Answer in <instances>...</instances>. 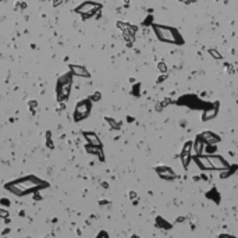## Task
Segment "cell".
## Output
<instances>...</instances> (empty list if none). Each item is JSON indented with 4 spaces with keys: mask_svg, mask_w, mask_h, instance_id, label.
Segmentation results:
<instances>
[{
    "mask_svg": "<svg viewBox=\"0 0 238 238\" xmlns=\"http://www.w3.org/2000/svg\"><path fill=\"white\" fill-rule=\"evenodd\" d=\"M45 185H46V182L38 180L36 177H25L22 180H18V181H14L11 184L6 185V188L10 189L11 192H14L15 195H25L31 191L42 188Z\"/></svg>",
    "mask_w": 238,
    "mask_h": 238,
    "instance_id": "1",
    "label": "cell"
},
{
    "mask_svg": "<svg viewBox=\"0 0 238 238\" xmlns=\"http://www.w3.org/2000/svg\"><path fill=\"white\" fill-rule=\"evenodd\" d=\"M71 82H73V73H66L57 79L56 84V96L59 102H64L68 99L71 92Z\"/></svg>",
    "mask_w": 238,
    "mask_h": 238,
    "instance_id": "2",
    "label": "cell"
},
{
    "mask_svg": "<svg viewBox=\"0 0 238 238\" xmlns=\"http://www.w3.org/2000/svg\"><path fill=\"white\" fill-rule=\"evenodd\" d=\"M91 111V100L89 99H84V100L78 102L74 109V120L81 121L84 118H86Z\"/></svg>",
    "mask_w": 238,
    "mask_h": 238,
    "instance_id": "3",
    "label": "cell"
},
{
    "mask_svg": "<svg viewBox=\"0 0 238 238\" xmlns=\"http://www.w3.org/2000/svg\"><path fill=\"white\" fill-rule=\"evenodd\" d=\"M155 31L157 34V38L160 41H165V42H173L176 43L177 41V34L174 30L171 28H167V27H159V25H155Z\"/></svg>",
    "mask_w": 238,
    "mask_h": 238,
    "instance_id": "4",
    "label": "cell"
},
{
    "mask_svg": "<svg viewBox=\"0 0 238 238\" xmlns=\"http://www.w3.org/2000/svg\"><path fill=\"white\" fill-rule=\"evenodd\" d=\"M98 8H100V4L93 3V2H85V3H82L81 6H78V7L75 8V11L82 14L84 18H88V17H91Z\"/></svg>",
    "mask_w": 238,
    "mask_h": 238,
    "instance_id": "5",
    "label": "cell"
},
{
    "mask_svg": "<svg viewBox=\"0 0 238 238\" xmlns=\"http://www.w3.org/2000/svg\"><path fill=\"white\" fill-rule=\"evenodd\" d=\"M208 159H209V162L212 163L213 169H216V170H226V169H228V163L221 156L213 155V156H208Z\"/></svg>",
    "mask_w": 238,
    "mask_h": 238,
    "instance_id": "6",
    "label": "cell"
},
{
    "mask_svg": "<svg viewBox=\"0 0 238 238\" xmlns=\"http://www.w3.org/2000/svg\"><path fill=\"white\" fill-rule=\"evenodd\" d=\"M70 71L73 73V75L77 77H84V78H89V71L86 70V67L84 66H78V64H70Z\"/></svg>",
    "mask_w": 238,
    "mask_h": 238,
    "instance_id": "7",
    "label": "cell"
},
{
    "mask_svg": "<svg viewBox=\"0 0 238 238\" xmlns=\"http://www.w3.org/2000/svg\"><path fill=\"white\" fill-rule=\"evenodd\" d=\"M191 146H192V143L188 142L181 152V162H182V165H184V167H188L189 159H191Z\"/></svg>",
    "mask_w": 238,
    "mask_h": 238,
    "instance_id": "8",
    "label": "cell"
},
{
    "mask_svg": "<svg viewBox=\"0 0 238 238\" xmlns=\"http://www.w3.org/2000/svg\"><path fill=\"white\" fill-rule=\"evenodd\" d=\"M195 162H197V165L201 167V169H205V170H212L213 169V166H212V163L209 162L208 156H195Z\"/></svg>",
    "mask_w": 238,
    "mask_h": 238,
    "instance_id": "9",
    "label": "cell"
},
{
    "mask_svg": "<svg viewBox=\"0 0 238 238\" xmlns=\"http://www.w3.org/2000/svg\"><path fill=\"white\" fill-rule=\"evenodd\" d=\"M157 173H159V176L162 178H166V180H171L176 177L174 171L171 169H169V167H160V169H157Z\"/></svg>",
    "mask_w": 238,
    "mask_h": 238,
    "instance_id": "10",
    "label": "cell"
},
{
    "mask_svg": "<svg viewBox=\"0 0 238 238\" xmlns=\"http://www.w3.org/2000/svg\"><path fill=\"white\" fill-rule=\"evenodd\" d=\"M84 135H85V138L88 139V142L91 143V145L100 148V141H99V138L96 137V134H93V133H84Z\"/></svg>",
    "mask_w": 238,
    "mask_h": 238,
    "instance_id": "11",
    "label": "cell"
},
{
    "mask_svg": "<svg viewBox=\"0 0 238 238\" xmlns=\"http://www.w3.org/2000/svg\"><path fill=\"white\" fill-rule=\"evenodd\" d=\"M202 138H203V142H206V143H214L219 141L217 135H214L212 133H203L202 134Z\"/></svg>",
    "mask_w": 238,
    "mask_h": 238,
    "instance_id": "12",
    "label": "cell"
},
{
    "mask_svg": "<svg viewBox=\"0 0 238 238\" xmlns=\"http://www.w3.org/2000/svg\"><path fill=\"white\" fill-rule=\"evenodd\" d=\"M216 114H217L216 110H209V111H206V113H203V120H209V118L214 117Z\"/></svg>",
    "mask_w": 238,
    "mask_h": 238,
    "instance_id": "13",
    "label": "cell"
},
{
    "mask_svg": "<svg viewBox=\"0 0 238 238\" xmlns=\"http://www.w3.org/2000/svg\"><path fill=\"white\" fill-rule=\"evenodd\" d=\"M202 145H203V143H202V139H201V138H198V141H197V142H195V145H194V148H195V152H197V153H201V150H202Z\"/></svg>",
    "mask_w": 238,
    "mask_h": 238,
    "instance_id": "14",
    "label": "cell"
},
{
    "mask_svg": "<svg viewBox=\"0 0 238 238\" xmlns=\"http://www.w3.org/2000/svg\"><path fill=\"white\" fill-rule=\"evenodd\" d=\"M96 238H109V235H107V233H106V231H100Z\"/></svg>",
    "mask_w": 238,
    "mask_h": 238,
    "instance_id": "15",
    "label": "cell"
},
{
    "mask_svg": "<svg viewBox=\"0 0 238 238\" xmlns=\"http://www.w3.org/2000/svg\"><path fill=\"white\" fill-rule=\"evenodd\" d=\"M63 3V0H53V7H57V6H60Z\"/></svg>",
    "mask_w": 238,
    "mask_h": 238,
    "instance_id": "16",
    "label": "cell"
},
{
    "mask_svg": "<svg viewBox=\"0 0 238 238\" xmlns=\"http://www.w3.org/2000/svg\"><path fill=\"white\" fill-rule=\"evenodd\" d=\"M210 53H212V54H213V57H217V59H220V57H221V56H220V54H219L217 52H214V50H210Z\"/></svg>",
    "mask_w": 238,
    "mask_h": 238,
    "instance_id": "17",
    "label": "cell"
},
{
    "mask_svg": "<svg viewBox=\"0 0 238 238\" xmlns=\"http://www.w3.org/2000/svg\"><path fill=\"white\" fill-rule=\"evenodd\" d=\"M92 99H100V93H95V95L92 96Z\"/></svg>",
    "mask_w": 238,
    "mask_h": 238,
    "instance_id": "18",
    "label": "cell"
},
{
    "mask_svg": "<svg viewBox=\"0 0 238 238\" xmlns=\"http://www.w3.org/2000/svg\"><path fill=\"white\" fill-rule=\"evenodd\" d=\"M162 68V71H166V67H165V64H159V70Z\"/></svg>",
    "mask_w": 238,
    "mask_h": 238,
    "instance_id": "19",
    "label": "cell"
},
{
    "mask_svg": "<svg viewBox=\"0 0 238 238\" xmlns=\"http://www.w3.org/2000/svg\"><path fill=\"white\" fill-rule=\"evenodd\" d=\"M30 106L32 107V106H36V102H30Z\"/></svg>",
    "mask_w": 238,
    "mask_h": 238,
    "instance_id": "20",
    "label": "cell"
}]
</instances>
